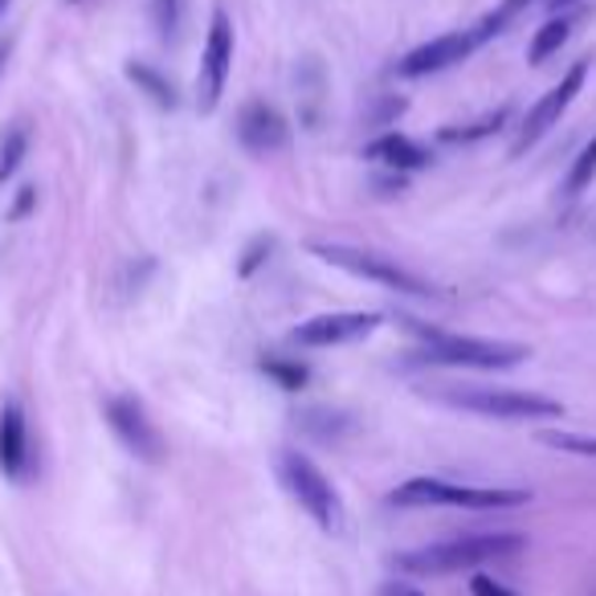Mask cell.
Instances as JSON below:
<instances>
[{"label": "cell", "instance_id": "6da1fadb", "mask_svg": "<svg viewBox=\"0 0 596 596\" xmlns=\"http://www.w3.org/2000/svg\"><path fill=\"white\" fill-rule=\"evenodd\" d=\"M528 547V535L519 531H478V535H454V540L413 547L396 556V568L417 572V576H449V572L482 568L494 560H511Z\"/></svg>", "mask_w": 596, "mask_h": 596}, {"label": "cell", "instance_id": "7a4b0ae2", "mask_svg": "<svg viewBox=\"0 0 596 596\" xmlns=\"http://www.w3.org/2000/svg\"><path fill=\"white\" fill-rule=\"evenodd\" d=\"M434 401L461 413H478L490 421H552L564 417V405L540 393H515V389H482V384H437Z\"/></svg>", "mask_w": 596, "mask_h": 596}, {"label": "cell", "instance_id": "3957f363", "mask_svg": "<svg viewBox=\"0 0 596 596\" xmlns=\"http://www.w3.org/2000/svg\"><path fill=\"white\" fill-rule=\"evenodd\" d=\"M408 331L425 339L421 360L425 364H449V368H482V372H499V368H515L531 355L523 343H502V339H475V336H441L434 327H421L408 319Z\"/></svg>", "mask_w": 596, "mask_h": 596}, {"label": "cell", "instance_id": "277c9868", "mask_svg": "<svg viewBox=\"0 0 596 596\" xmlns=\"http://www.w3.org/2000/svg\"><path fill=\"white\" fill-rule=\"evenodd\" d=\"M528 499V490L461 487V482H446V478H408L405 487L389 494L393 507H461V511H507V507H523Z\"/></svg>", "mask_w": 596, "mask_h": 596}, {"label": "cell", "instance_id": "5b68a950", "mask_svg": "<svg viewBox=\"0 0 596 596\" xmlns=\"http://www.w3.org/2000/svg\"><path fill=\"white\" fill-rule=\"evenodd\" d=\"M278 475H283V487L295 494V502L307 511V515L319 523L323 531H339L343 528V507H339L336 487L327 482V475L315 466L307 454L298 449H286L278 458Z\"/></svg>", "mask_w": 596, "mask_h": 596}, {"label": "cell", "instance_id": "8992f818", "mask_svg": "<svg viewBox=\"0 0 596 596\" xmlns=\"http://www.w3.org/2000/svg\"><path fill=\"white\" fill-rule=\"evenodd\" d=\"M311 254H319V258L327 262V266H339V270L355 274V278H368V283L376 286H389V290H396V295H434V286L425 283V278H417L413 270H405L396 258H384V254H372V249H352V245H339V242H315Z\"/></svg>", "mask_w": 596, "mask_h": 596}, {"label": "cell", "instance_id": "52a82bcc", "mask_svg": "<svg viewBox=\"0 0 596 596\" xmlns=\"http://www.w3.org/2000/svg\"><path fill=\"white\" fill-rule=\"evenodd\" d=\"M233 70V21L225 9H213L209 17V38H204L201 74H196V107L201 115H213L225 95V82Z\"/></svg>", "mask_w": 596, "mask_h": 596}, {"label": "cell", "instance_id": "ba28073f", "mask_svg": "<svg viewBox=\"0 0 596 596\" xmlns=\"http://www.w3.org/2000/svg\"><path fill=\"white\" fill-rule=\"evenodd\" d=\"M584 78H588V62H572L568 74L547 91V95L535 103V107L528 110V119H523V131H519V139L511 143V156H523L528 148H535L552 127L560 123V115L572 107V98L584 91Z\"/></svg>", "mask_w": 596, "mask_h": 596}, {"label": "cell", "instance_id": "9c48e42d", "mask_svg": "<svg viewBox=\"0 0 596 596\" xmlns=\"http://www.w3.org/2000/svg\"><path fill=\"white\" fill-rule=\"evenodd\" d=\"M107 425L139 461H148V466H160L163 461V437H160V429L151 425L148 408L139 405L136 396H110Z\"/></svg>", "mask_w": 596, "mask_h": 596}, {"label": "cell", "instance_id": "30bf717a", "mask_svg": "<svg viewBox=\"0 0 596 596\" xmlns=\"http://www.w3.org/2000/svg\"><path fill=\"white\" fill-rule=\"evenodd\" d=\"M380 327L376 311H343V315H315L307 323L290 331V343L298 348H336V343H352V339L372 336Z\"/></svg>", "mask_w": 596, "mask_h": 596}, {"label": "cell", "instance_id": "8fae6325", "mask_svg": "<svg viewBox=\"0 0 596 596\" xmlns=\"http://www.w3.org/2000/svg\"><path fill=\"white\" fill-rule=\"evenodd\" d=\"M478 45V33L475 29H466V33H446V38H434L425 41V45H417L413 54L401 57V74L405 78H425V74H441V70L458 66V62H466V57L475 54Z\"/></svg>", "mask_w": 596, "mask_h": 596}, {"label": "cell", "instance_id": "7c38bea8", "mask_svg": "<svg viewBox=\"0 0 596 596\" xmlns=\"http://www.w3.org/2000/svg\"><path fill=\"white\" fill-rule=\"evenodd\" d=\"M237 139H242L245 151L254 156H274V151L286 148L290 139V127L270 103H245L242 115H237Z\"/></svg>", "mask_w": 596, "mask_h": 596}, {"label": "cell", "instance_id": "4fadbf2b", "mask_svg": "<svg viewBox=\"0 0 596 596\" xmlns=\"http://www.w3.org/2000/svg\"><path fill=\"white\" fill-rule=\"evenodd\" d=\"M0 470L13 482L29 475V425L17 401L0 408Z\"/></svg>", "mask_w": 596, "mask_h": 596}, {"label": "cell", "instance_id": "5bb4252c", "mask_svg": "<svg viewBox=\"0 0 596 596\" xmlns=\"http://www.w3.org/2000/svg\"><path fill=\"white\" fill-rule=\"evenodd\" d=\"M364 156L372 163H384V168H401V172H408V168H425L429 163V151L421 148L417 139H408V136H380L372 139L364 148Z\"/></svg>", "mask_w": 596, "mask_h": 596}, {"label": "cell", "instance_id": "9a60e30c", "mask_svg": "<svg viewBox=\"0 0 596 596\" xmlns=\"http://www.w3.org/2000/svg\"><path fill=\"white\" fill-rule=\"evenodd\" d=\"M572 29H576V17H568V13L552 17L547 25L535 29V38H531V50H528V62H531V66H543V62H547L552 54H560V50L568 45Z\"/></svg>", "mask_w": 596, "mask_h": 596}, {"label": "cell", "instance_id": "2e32d148", "mask_svg": "<svg viewBox=\"0 0 596 596\" xmlns=\"http://www.w3.org/2000/svg\"><path fill=\"white\" fill-rule=\"evenodd\" d=\"M127 78L136 82L139 91H143V95L151 98V103H156V107H177L180 98H177V86H172V82L163 78L160 70L156 66H148V62H127Z\"/></svg>", "mask_w": 596, "mask_h": 596}, {"label": "cell", "instance_id": "e0dca14e", "mask_svg": "<svg viewBox=\"0 0 596 596\" xmlns=\"http://www.w3.org/2000/svg\"><path fill=\"white\" fill-rule=\"evenodd\" d=\"M593 180H596V136L588 139V143L581 148V156L572 160V172H568V180H564V192H568V196H581Z\"/></svg>", "mask_w": 596, "mask_h": 596}, {"label": "cell", "instance_id": "ac0fdd59", "mask_svg": "<svg viewBox=\"0 0 596 596\" xmlns=\"http://www.w3.org/2000/svg\"><path fill=\"white\" fill-rule=\"evenodd\" d=\"M25 151H29V131L25 127H9V136H4V143H0V184L17 177V168H21V160H25Z\"/></svg>", "mask_w": 596, "mask_h": 596}, {"label": "cell", "instance_id": "d6986e66", "mask_svg": "<svg viewBox=\"0 0 596 596\" xmlns=\"http://www.w3.org/2000/svg\"><path fill=\"white\" fill-rule=\"evenodd\" d=\"M528 4H531V0H502V4H499V9H494V13L482 17V21H478V25H475L478 41H490V38H494V33H502V29L511 25V21H515V17L523 13Z\"/></svg>", "mask_w": 596, "mask_h": 596}, {"label": "cell", "instance_id": "ffe728a7", "mask_svg": "<svg viewBox=\"0 0 596 596\" xmlns=\"http://www.w3.org/2000/svg\"><path fill=\"white\" fill-rule=\"evenodd\" d=\"M502 119H507V110H494V115L470 123V127H446L441 139H446V143H470V139H482V136H490V131H499Z\"/></svg>", "mask_w": 596, "mask_h": 596}, {"label": "cell", "instance_id": "44dd1931", "mask_svg": "<svg viewBox=\"0 0 596 596\" xmlns=\"http://www.w3.org/2000/svg\"><path fill=\"white\" fill-rule=\"evenodd\" d=\"M543 446L564 449V454H581V458H596V437L584 434H540Z\"/></svg>", "mask_w": 596, "mask_h": 596}, {"label": "cell", "instance_id": "7402d4cb", "mask_svg": "<svg viewBox=\"0 0 596 596\" xmlns=\"http://www.w3.org/2000/svg\"><path fill=\"white\" fill-rule=\"evenodd\" d=\"M270 249H274V237H270V233H258V237H254V242L245 245L242 262H237V274H242V278H249V274L258 270L262 262L270 258Z\"/></svg>", "mask_w": 596, "mask_h": 596}, {"label": "cell", "instance_id": "603a6c76", "mask_svg": "<svg viewBox=\"0 0 596 596\" xmlns=\"http://www.w3.org/2000/svg\"><path fill=\"white\" fill-rule=\"evenodd\" d=\"M266 376H274L278 384H283L286 393H295V389H302L307 384V368L302 364H286V360H266Z\"/></svg>", "mask_w": 596, "mask_h": 596}, {"label": "cell", "instance_id": "cb8c5ba5", "mask_svg": "<svg viewBox=\"0 0 596 596\" xmlns=\"http://www.w3.org/2000/svg\"><path fill=\"white\" fill-rule=\"evenodd\" d=\"M151 17H156V29L168 38L177 29V0H151Z\"/></svg>", "mask_w": 596, "mask_h": 596}, {"label": "cell", "instance_id": "d4e9b609", "mask_svg": "<svg viewBox=\"0 0 596 596\" xmlns=\"http://www.w3.org/2000/svg\"><path fill=\"white\" fill-rule=\"evenodd\" d=\"M470 588H475V596H515L507 584L494 581V576H475V581H470Z\"/></svg>", "mask_w": 596, "mask_h": 596}, {"label": "cell", "instance_id": "484cf974", "mask_svg": "<svg viewBox=\"0 0 596 596\" xmlns=\"http://www.w3.org/2000/svg\"><path fill=\"white\" fill-rule=\"evenodd\" d=\"M543 4H547V9H552V13H564V9H572V4H576V0H543Z\"/></svg>", "mask_w": 596, "mask_h": 596}, {"label": "cell", "instance_id": "4316f807", "mask_svg": "<svg viewBox=\"0 0 596 596\" xmlns=\"http://www.w3.org/2000/svg\"><path fill=\"white\" fill-rule=\"evenodd\" d=\"M396 596H425V593H417V588H396Z\"/></svg>", "mask_w": 596, "mask_h": 596}, {"label": "cell", "instance_id": "83f0119b", "mask_svg": "<svg viewBox=\"0 0 596 596\" xmlns=\"http://www.w3.org/2000/svg\"><path fill=\"white\" fill-rule=\"evenodd\" d=\"M4 57H9V41H4V45H0V66H4Z\"/></svg>", "mask_w": 596, "mask_h": 596}, {"label": "cell", "instance_id": "f1b7e54d", "mask_svg": "<svg viewBox=\"0 0 596 596\" xmlns=\"http://www.w3.org/2000/svg\"><path fill=\"white\" fill-rule=\"evenodd\" d=\"M9 4H13V0H0V17L9 13Z\"/></svg>", "mask_w": 596, "mask_h": 596}]
</instances>
